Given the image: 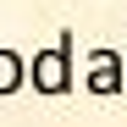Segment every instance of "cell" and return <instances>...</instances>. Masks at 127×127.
<instances>
[{"label":"cell","instance_id":"cell-1","mask_svg":"<svg viewBox=\"0 0 127 127\" xmlns=\"http://www.w3.org/2000/svg\"><path fill=\"white\" fill-rule=\"evenodd\" d=\"M28 89H33V94H44V99L72 94V33H61L50 50L28 55Z\"/></svg>","mask_w":127,"mask_h":127},{"label":"cell","instance_id":"cell-3","mask_svg":"<svg viewBox=\"0 0 127 127\" xmlns=\"http://www.w3.org/2000/svg\"><path fill=\"white\" fill-rule=\"evenodd\" d=\"M17 89H28V55L22 50H0V99H11Z\"/></svg>","mask_w":127,"mask_h":127},{"label":"cell","instance_id":"cell-2","mask_svg":"<svg viewBox=\"0 0 127 127\" xmlns=\"http://www.w3.org/2000/svg\"><path fill=\"white\" fill-rule=\"evenodd\" d=\"M83 89H89V94H99V99H116V94H127V55H116V50H89Z\"/></svg>","mask_w":127,"mask_h":127}]
</instances>
